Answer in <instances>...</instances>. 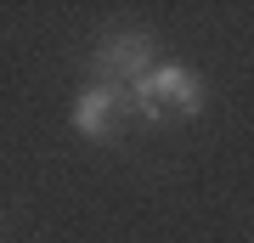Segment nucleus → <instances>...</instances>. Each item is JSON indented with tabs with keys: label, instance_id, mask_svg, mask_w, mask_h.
<instances>
[{
	"label": "nucleus",
	"instance_id": "obj_1",
	"mask_svg": "<svg viewBox=\"0 0 254 243\" xmlns=\"http://www.w3.org/2000/svg\"><path fill=\"white\" fill-rule=\"evenodd\" d=\"M130 96H136V108L147 113V119H192L203 108V85L192 80V68H181V63H158L153 74H141L136 85H130Z\"/></svg>",
	"mask_w": 254,
	"mask_h": 243
},
{
	"label": "nucleus",
	"instance_id": "obj_2",
	"mask_svg": "<svg viewBox=\"0 0 254 243\" xmlns=\"http://www.w3.org/2000/svg\"><path fill=\"white\" fill-rule=\"evenodd\" d=\"M119 108H125V102H119V85H91L79 102H73L68 119H73V130H79V136L108 142V136L119 130Z\"/></svg>",
	"mask_w": 254,
	"mask_h": 243
},
{
	"label": "nucleus",
	"instance_id": "obj_3",
	"mask_svg": "<svg viewBox=\"0 0 254 243\" xmlns=\"http://www.w3.org/2000/svg\"><path fill=\"white\" fill-rule=\"evenodd\" d=\"M96 68L113 74V80H141V74H153V40L147 34H113L108 45L96 51Z\"/></svg>",
	"mask_w": 254,
	"mask_h": 243
}]
</instances>
